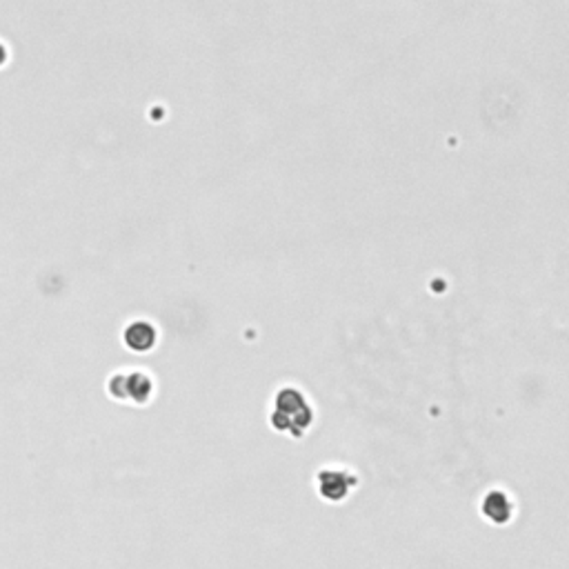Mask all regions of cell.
Returning a JSON list of instances; mask_svg holds the SVG:
<instances>
[{
	"mask_svg": "<svg viewBox=\"0 0 569 569\" xmlns=\"http://www.w3.org/2000/svg\"><path fill=\"white\" fill-rule=\"evenodd\" d=\"M358 485V478L342 470H325L318 474V492L325 501L340 503Z\"/></svg>",
	"mask_w": 569,
	"mask_h": 569,
	"instance_id": "cell-3",
	"label": "cell"
},
{
	"mask_svg": "<svg viewBox=\"0 0 569 569\" xmlns=\"http://www.w3.org/2000/svg\"><path fill=\"white\" fill-rule=\"evenodd\" d=\"M125 342L134 352H149L156 345V330L149 323H134L127 327Z\"/></svg>",
	"mask_w": 569,
	"mask_h": 569,
	"instance_id": "cell-5",
	"label": "cell"
},
{
	"mask_svg": "<svg viewBox=\"0 0 569 569\" xmlns=\"http://www.w3.org/2000/svg\"><path fill=\"white\" fill-rule=\"evenodd\" d=\"M112 394L118 396V399H123V401H134V403H147L149 401V396H151V381H149V376L143 374V372H131V374H120L116 376L112 385H109Z\"/></svg>",
	"mask_w": 569,
	"mask_h": 569,
	"instance_id": "cell-2",
	"label": "cell"
},
{
	"mask_svg": "<svg viewBox=\"0 0 569 569\" xmlns=\"http://www.w3.org/2000/svg\"><path fill=\"white\" fill-rule=\"evenodd\" d=\"M312 421H314V411L303 391L294 387H283L276 394L271 425L278 429V432H287L298 438L307 432Z\"/></svg>",
	"mask_w": 569,
	"mask_h": 569,
	"instance_id": "cell-1",
	"label": "cell"
},
{
	"mask_svg": "<svg viewBox=\"0 0 569 569\" xmlns=\"http://www.w3.org/2000/svg\"><path fill=\"white\" fill-rule=\"evenodd\" d=\"M482 514H485V519H489L492 523H498V525H505L511 521V514H514V503L511 498L505 494V492H489L485 498H482V505H480Z\"/></svg>",
	"mask_w": 569,
	"mask_h": 569,
	"instance_id": "cell-4",
	"label": "cell"
}]
</instances>
